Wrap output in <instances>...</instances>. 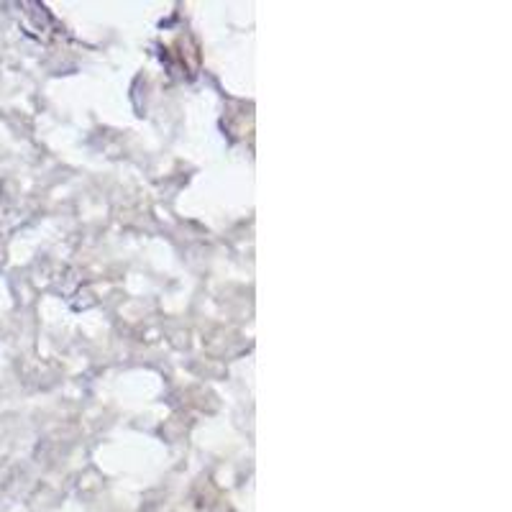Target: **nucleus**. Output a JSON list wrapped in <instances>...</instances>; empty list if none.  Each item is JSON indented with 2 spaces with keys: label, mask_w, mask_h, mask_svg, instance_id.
Here are the masks:
<instances>
[]
</instances>
